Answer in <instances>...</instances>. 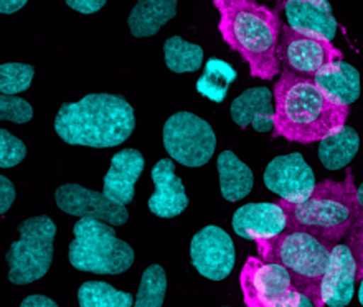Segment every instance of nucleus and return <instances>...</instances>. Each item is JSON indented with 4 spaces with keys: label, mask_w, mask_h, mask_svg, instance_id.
Segmentation results:
<instances>
[{
    "label": "nucleus",
    "mask_w": 363,
    "mask_h": 307,
    "mask_svg": "<svg viewBox=\"0 0 363 307\" xmlns=\"http://www.w3.org/2000/svg\"><path fill=\"white\" fill-rule=\"evenodd\" d=\"M274 129L272 138L311 144L339 133L349 108L322 91L312 78L281 69L274 84Z\"/></svg>",
    "instance_id": "nucleus-1"
},
{
    "label": "nucleus",
    "mask_w": 363,
    "mask_h": 307,
    "mask_svg": "<svg viewBox=\"0 0 363 307\" xmlns=\"http://www.w3.org/2000/svg\"><path fill=\"white\" fill-rule=\"evenodd\" d=\"M218 30L226 45L248 63L251 77L272 79L281 73L277 57L281 20L255 0H215Z\"/></svg>",
    "instance_id": "nucleus-2"
},
{
    "label": "nucleus",
    "mask_w": 363,
    "mask_h": 307,
    "mask_svg": "<svg viewBox=\"0 0 363 307\" xmlns=\"http://www.w3.org/2000/svg\"><path fill=\"white\" fill-rule=\"evenodd\" d=\"M134 129L133 106L109 93L86 94L78 103H65L55 118V130L60 139L83 147H116L125 143Z\"/></svg>",
    "instance_id": "nucleus-3"
},
{
    "label": "nucleus",
    "mask_w": 363,
    "mask_h": 307,
    "mask_svg": "<svg viewBox=\"0 0 363 307\" xmlns=\"http://www.w3.org/2000/svg\"><path fill=\"white\" fill-rule=\"evenodd\" d=\"M287 215V230L304 231L332 250L354 226L360 206L352 174L345 180H324L317 184L306 202H279Z\"/></svg>",
    "instance_id": "nucleus-4"
},
{
    "label": "nucleus",
    "mask_w": 363,
    "mask_h": 307,
    "mask_svg": "<svg viewBox=\"0 0 363 307\" xmlns=\"http://www.w3.org/2000/svg\"><path fill=\"white\" fill-rule=\"evenodd\" d=\"M264 263L284 266L299 293L322 307L320 283L330 264V248L304 231L286 230L276 238L258 241Z\"/></svg>",
    "instance_id": "nucleus-5"
},
{
    "label": "nucleus",
    "mask_w": 363,
    "mask_h": 307,
    "mask_svg": "<svg viewBox=\"0 0 363 307\" xmlns=\"http://www.w3.org/2000/svg\"><path fill=\"white\" fill-rule=\"evenodd\" d=\"M68 259L74 269L93 274H123L134 263V250L116 236L111 225L94 218H79L73 226Z\"/></svg>",
    "instance_id": "nucleus-6"
},
{
    "label": "nucleus",
    "mask_w": 363,
    "mask_h": 307,
    "mask_svg": "<svg viewBox=\"0 0 363 307\" xmlns=\"http://www.w3.org/2000/svg\"><path fill=\"white\" fill-rule=\"evenodd\" d=\"M20 238L10 245L5 255L9 281L12 284H30L48 273L53 261V241L57 225L47 215L27 218L18 225Z\"/></svg>",
    "instance_id": "nucleus-7"
},
{
    "label": "nucleus",
    "mask_w": 363,
    "mask_h": 307,
    "mask_svg": "<svg viewBox=\"0 0 363 307\" xmlns=\"http://www.w3.org/2000/svg\"><path fill=\"white\" fill-rule=\"evenodd\" d=\"M162 140L175 162L194 169L210 162L216 149V135L211 125L189 111H180L165 121Z\"/></svg>",
    "instance_id": "nucleus-8"
},
{
    "label": "nucleus",
    "mask_w": 363,
    "mask_h": 307,
    "mask_svg": "<svg viewBox=\"0 0 363 307\" xmlns=\"http://www.w3.org/2000/svg\"><path fill=\"white\" fill-rule=\"evenodd\" d=\"M277 57L282 69L307 78H314L322 69L342 62L340 50L329 40L315 33L299 32L289 25L281 27Z\"/></svg>",
    "instance_id": "nucleus-9"
},
{
    "label": "nucleus",
    "mask_w": 363,
    "mask_h": 307,
    "mask_svg": "<svg viewBox=\"0 0 363 307\" xmlns=\"http://www.w3.org/2000/svg\"><path fill=\"white\" fill-rule=\"evenodd\" d=\"M240 281L248 307H284L296 291L284 266L258 258H248Z\"/></svg>",
    "instance_id": "nucleus-10"
},
{
    "label": "nucleus",
    "mask_w": 363,
    "mask_h": 307,
    "mask_svg": "<svg viewBox=\"0 0 363 307\" xmlns=\"http://www.w3.org/2000/svg\"><path fill=\"white\" fill-rule=\"evenodd\" d=\"M194 268L210 281H223L235 268V245L231 236L216 225L196 231L190 241Z\"/></svg>",
    "instance_id": "nucleus-11"
},
{
    "label": "nucleus",
    "mask_w": 363,
    "mask_h": 307,
    "mask_svg": "<svg viewBox=\"0 0 363 307\" xmlns=\"http://www.w3.org/2000/svg\"><path fill=\"white\" fill-rule=\"evenodd\" d=\"M263 180L266 189L287 203L306 202L317 185L314 170L299 152L272 159L264 170Z\"/></svg>",
    "instance_id": "nucleus-12"
},
{
    "label": "nucleus",
    "mask_w": 363,
    "mask_h": 307,
    "mask_svg": "<svg viewBox=\"0 0 363 307\" xmlns=\"http://www.w3.org/2000/svg\"><path fill=\"white\" fill-rule=\"evenodd\" d=\"M55 202L65 213L79 218H94L111 226H121L129 220L125 205L116 203L103 192H94L79 184L60 185L55 192Z\"/></svg>",
    "instance_id": "nucleus-13"
},
{
    "label": "nucleus",
    "mask_w": 363,
    "mask_h": 307,
    "mask_svg": "<svg viewBox=\"0 0 363 307\" xmlns=\"http://www.w3.org/2000/svg\"><path fill=\"white\" fill-rule=\"evenodd\" d=\"M231 225L241 238L258 243L284 233L287 215L279 203H246L235 211Z\"/></svg>",
    "instance_id": "nucleus-14"
},
{
    "label": "nucleus",
    "mask_w": 363,
    "mask_h": 307,
    "mask_svg": "<svg viewBox=\"0 0 363 307\" xmlns=\"http://www.w3.org/2000/svg\"><path fill=\"white\" fill-rule=\"evenodd\" d=\"M357 264L347 245H335L330 250L329 269L320 283L322 304L347 307L355 294Z\"/></svg>",
    "instance_id": "nucleus-15"
},
{
    "label": "nucleus",
    "mask_w": 363,
    "mask_h": 307,
    "mask_svg": "<svg viewBox=\"0 0 363 307\" xmlns=\"http://www.w3.org/2000/svg\"><path fill=\"white\" fill-rule=\"evenodd\" d=\"M155 192L149 199V210L159 218H175L189 206L182 179L175 174L172 159H160L150 170Z\"/></svg>",
    "instance_id": "nucleus-16"
},
{
    "label": "nucleus",
    "mask_w": 363,
    "mask_h": 307,
    "mask_svg": "<svg viewBox=\"0 0 363 307\" xmlns=\"http://www.w3.org/2000/svg\"><path fill=\"white\" fill-rule=\"evenodd\" d=\"M145 160L138 149H123L111 159L103 180V194L113 202L128 205L134 200V185L144 172Z\"/></svg>",
    "instance_id": "nucleus-17"
},
{
    "label": "nucleus",
    "mask_w": 363,
    "mask_h": 307,
    "mask_svg": "<svg viewBox=\"0 0 363 307\" xmlns=\"http://www.w3.org/2000/svg\"><path fill=\"white\" fill-rule=\"evenodd\" d=\"M230 114L241 129L253 125L256 133H271L274 129V96L266 86L250 88L231 103Z\"/></svg>",
    "instance_id": "nucleus-18"
},
{
    "label": "nucleus",
    "mask_w": 363,
    "mask_h": 307,
    "mask_svg": "<svg viewBox=\"0 0 363 307\" xmlns=\"http://www.w3.org/2000/svg\"><path fill=\"white\" fill-rule=\"evenodd\" d=\"M284 12L291 28L320 35L329 42L335 38L337 22L327 0H287Z\"/></svg>",
    "instance_id": "nucleus-19"
},
{
    "label": "nucleus",
    "mask_w": 363,
    "mask_h": 307,
    "mask_svg": "<svg viewBox=\"0 0 363 307\" xmlns=\"http://www.w3.org/2000/svg\"><path fill=\"white\" fill-rule=\"evenodd\" d=\"M220 175V192L226 202H240L253 190L255 175L243 160L231 150H223L216 159Z\"/></svg>",
    "instance_id": "nucleus-20"
},
{
    "label": "nucleus",
    "mask_w": 363,
    "mask_h": 307,
    "mask_svg": "<svg viewBox=\"0 0 363 307\" xmlns=\"http://www.w3.org/2000/svg\"><path fill=\"white\" fill-rule=\"evenodd\" d=\"M312 79L322 91L347 108L360 96V73L355 67L345 62L330 65Z\"/></svg>",
    "instance_id": "nucleus-21"
},
{
    "label": "nucleus",
    "mask_w": 363,
    "mask_h": 307,
    "mask_svg": "<svg viewBox=\"0 0 363 307\" xmlns=\"http://www.w3.org/2000/svg\"><path fill=\"white\" fill-rule=\"evenodd\" d=\"M175 15H177L175 0H139L130 10L128 25L135 38L152 37Z\"/></svg>",
    "instance_id": "nucleus-22"
},
{
    "label": "nucleus",
    "mask_w": 363,
    "mask_h": 307,
    "mask_svg": "<svg viewBox=\"0 0 363 307\" xmlns=\"http://www.w3.org/2000/svg\"><path fill=\"white\" fill-rule=\"evenodd\" d=\"M360 149V138L350 125H344L339 133L320 140L319 160L327 170H340L349 165Z\"/></svg>",
    "instance_id": "nucleus-23"
},
{
    "label": "nucleus",
    "mask_w": 363,
    "mask_h": 307,
    "mask_svg": "<svg viewBox=\"0 0 363 307\" xmlns=\"http://www.w3.org/2000/svg\"><path fill=\"white\" fill-rule=\"evenodd\" d=\"M235 79L236 69L228 62L211 58L205 63L203 74L196 82V91L210 101L223 103Z\"/></svg>",
    "instance_id": "nucleus-24"
},
{
    "label": "nucleus",
    "mask_w": 363,
    "mask_h": 307,
    "mask_svg": "<svg viewBox=\"0 0 363 307\" xmlns=\"http://www.w3.org/2000/svg\"><path fill=\"white\" fill-rule=\"evenodd\" d=\"M165 65L174 73H194L203 65V48L175 35L164 43Z\"/></svg>",
    "instance_id": "nucleus-25"
},
{
    "label": "nucleus",
    "mask_w": 363,
    "mask_h": 307,
    "mask_svg": "<svg viewBox=\"0 0 363 307\" xmlns=\"http://www.w3.org/2000/svg\"><path fill=\"white\" fill-rule=\"evenodd\" d=\"M79 307H134L133 294L118 291L108 283L88 281L78 289Z\"/></svg>",
    "instance_id": "nucleus-26"
},
{
    "label": "nucleus",
    "mask_w": 363,
    "mask_h": 307,
    "mask_svg": "<svg viewBox=\"0 0 363 307\" xmlns=\"http://www.w3.org/2000/svg\"><path fill=\"white\" fill-rule=\"evenodd\" d=\"M167 293V274L160 264H150L143 273L134 307H162Z\"/></svg>",
    "instance_id": "nucleus-27"
},
{
    "label": "nucleus",
    "mask_w": 363,
    "mask_h": 307,
    "mask_svg": "<svg viewBox=\"0 0 363 307\" xmlns=\"http://www.w3.org/2000/svg\"><path fill=\"white\" fill-rule=\"evenodd\" d=\"M35 68L23 63H4L0 67V91L7 96L23 93L33 82Z\"/></svg>",
    "instance_id": "nucleus-28"
},
{
    "label": "nucleus",
    "mask_w": 363,
    "mask_h": 307,
    "mask_svg": "<svg viewBox=\"0 0 363 307\" xmlns=\"http://www.w3.org/2000/svg\"><path fill=\"white\" fill-rule=\"evenodd\" d=\"M0 119L13 124H27L33 119L32 104L18 96H0Z\"/></svg>",
    "instance_id": "nucleus-29"
},
{
    "label": "nucleus",
    "mask_w": 363,
    "mask_h": 307,
    "mask_svg": "<svg viewBox=\"0 0 363 307\" xmlns=\"http://www.w3.org/2000/svg\"><path fill=\"white\" fill-rule=\"evenodd\" d=\"M27 155V145L7 129H0V167L10 169L18 165Z\"/></svg>",
    "instance_id": "nucleus-30"
},
{
    "label": "nucleus",
    "mask_w": 363,
    "mask_h": 307,
    "mask_svg": "<svg viewBox=\"0 0 363 307\" xmlns=\"http://www.w3.org/2000/svg\"><path fill=\"white\" fill-rule=\"evenodd\" d=\"M349 248L357 264V281H360L363 278V210H360L354 226L350 228Z\"/></svg>",
    "instance_id": "nucleus-31"
},
{
    "label": "nucleus",
    "mask_w": 363,
    "mask_h": 307,
    "mask_svg": "<svg viewBox=\"0 0 363 307\" xmlns=\"http://www.w3.org/2000/svg\"><path fill=\"white\" fill-rule=\"evenodd\" d=\"M15 197H17V192H15L12 180L2 175L0 177V213H7L10 206L15 202Z\"/></svg>",
    "instance_id": "nucleus-32"
},
{
    "label": "nucleus",
    "mask_w": 363,
    "mask_h": 307,
    "mask_svg": "<svg viewBox=\"0 0 363 307\" xmlns=\"http://www.w3.org/2000/svg\"><path fill=\"white\" fill-rule=\"evenodd\" d=\"M65 4H67L69 9L77 10L79 13L89 15L94 12H99V10L106 5V0H67Z\"/></svg>",
    "instance_id": "nucleus-33"
},
{
    "label": "nucleus",
    "mask_w": 363,
    "mask_h": 307,
    "mask_svg": "<svg viewBox=\"0 0 363 307\" xmlns=\"http://www.w3.org/2000/svg\"><path fill=\"white\" fill-rule=\"evenodd\" d=\"M20 307H58V304L55 303L53 299L47 298V296H40V294H33L28 296L22 301Z\"/></svg>",
    "instance_id": "nucleus-34"
},
{
    "label": "nucleus",
    "mask_w": 363,
    "mask_h": 307,
    "mask_svg": "<svg viewBox=\"0 0 363 307\" xmlns=\"http://www.w3.org/2000/svg\"><path fill=\"white\" fill-rule=\"evenodd\" d=\"M284 307H315V306L311 301V298H307L306 294H302L296 289Z\"/></svg>",
    "instance_id": "nucleus-35"
},
{
    "label": "nucleus",
    "mask_w": 363,
    "mask_h": 307,
    "mask_svg": "<svg viewBox=\"0 0 363 307\" xmlns=\"http://www.w3.org/2000/svg\"><path fill=\"white\" fill-rule=\"evenodd\" d=\"M25 5H27V0H2L0 2V12L10 15L20 9H23Z\"/></svg>",
    "instance_id": "nucleus-36"
},
{
    "label": "nucleus",
    "mask_w": 363,
    "mask_h": 307,
    "mask_svg": "<svg viewBox=\"0 0 363 307\" xmlns=\"http://www.w3.org/2000/svg\"><path fill=\"white\" fill-rule=\"evenodd\" d=\"M357 202H359L360 210H363V184L360 187H357Z\"/></svg>",
    "instance_id": "nucleus-37"
},
{
    "label": "nucleus",
    "mask_w": 363,
    "mask_h": 307,
    "mask_svg": "<svg viewBox=\"0 0 363 307\" xmlns=\"http://www.w3.org/2000/svg\"><path fill=\"white\" fill-rule=\"evenodd\" d=\"M359 301H360V304L363 306V278L360 279V289H359Z\"/></svg>",
    "instance_id": "nucleus-38"
},
{
    "label": "nucleus",
    "mask_w": 363,
    "mask_h": 307,
    "mask_svg": "<svg viewBox=\"0 0 363 307\" xmlns=\"http://www.w3.org/2000/svg\"><path fill=\"white\" fill-rule=\"evenodd\" d=\"M225 307H228V306H225Z\"/></svg>",
    "instance_id": "nucleus-39"
}]
</instances>
